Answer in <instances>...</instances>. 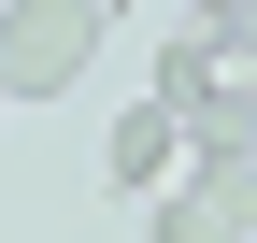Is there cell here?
Here are the masks:
<instances>
[{
    "label": "cell",
    "mask_w": 257,
    "mask_h": 243,
    "mask_svg": "<svg viewBox=\"0 0 257 243\" xmlns=\"http://www.w3.org/2000/svg\"><path fill=\"white\" fill-rule=\"evenodd\" d=\"M157 100L186 114V158H257V57L229 43V29L186 15V43L157 57Z\"/></svg>",
    "instance_id": "1"
},
{
    "label": "cell",
    "mask_w": 257,
    "mask_h": 243,
    "mask_svg": "<svg viewBox=\"0 0 257 243\" xmlns=\"http://www.w3.org/2000/svg\"><path fill=\"white\" fill-rule=\"evenodd\" d=\"M86 57H100V0H0V86L15 100L86 86Z\"/></svg>",
    "instance_id": "2"
},
{
    "label": "cell",
    "mask_w": 257,
    "mask_h": 243,
    "mask_svg": "<svg viewBox=\"0 0 257 243\" xmlns=\"http://www.w3.org/2000/svg\"><path fill=\"white\" fill-rule=\"evenodd\" d=\"M143 243H257V158H200L172 200H157Z\"/></svg>",
    "instance_id": "3"
},
{
    "label": "cell",
    "mask_w": 257,
    "mask_h": 243,
    "mask_svg": "<svg viewBox=\"0 0 257 243\" xmlns=\"http://www.w3.org/2000/svg\"><path fill=\"white\" fill-rule=\"evenodd\" d=\"M100 158H114V186H172V172H186V114L143 86V100L114 114V143H100Z\"/></svg>",
    "instance_id": "4"
},
{
    "label": "cell",
    "mask_w": 257,
    "mask_h": 243,
    "mask_svg": "<svg viewBox=\"0 0 257 243\" xmlns=\"http://www.w3.org/2000/svg\"><path fill=\"white\" fill-rule=\"evenodd\" d=\"M229 43H243V57H257V0H243V15H229Z\"/></svg>",
    "instance_id": "5"
},
{
    "label": "cell",
    "mask_w": 257,
    "mask_h": 243,
    "mask_svg": "<svg viewBox=\"0 0 257 243\" xmlns=\"http://www.w3.org/2000/svg\"><path fill=\"white\" fill-rule=\"evenodd\" d=\"M0 114H15V86H0Z\"/></svg>",
    "instance_id": "6"
}]
</instances>
